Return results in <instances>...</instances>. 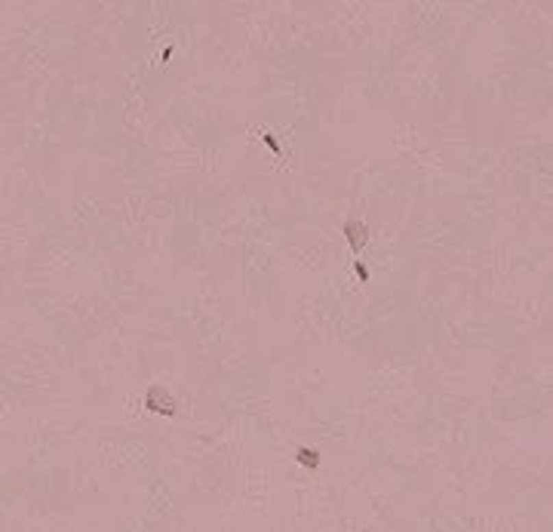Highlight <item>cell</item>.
Wrapping results in <instances>:
<instances>
[{
  "instance_id": "cell-1",
  "label": "cell",
  "mask_w": 553,
  "mask_h": 532,
  "mask_svg": "<svg viewBox=\"0 0 553 532\" xmlns=\"http://www.w3.org/2000/svg\"><path fill=\"white\" fill-rule=\"evenodd\" d=\"M145 409H151V413H157V415H173L175 400L167 388L154 385V388H148V394H145Z\"/></svg>"
},
{
  "instance_id": "cell-2",
  "label": "cell",
  "mask_w": 553,
  "mask_h": 532,
  "mask_svg": "<svg viewBox=\"0 0 553 532\" xmlns=\"http://www.w3.org/2000/svg\"><path fill=\"white\" fill-rule=\"evenodd\" d=\"M345 234H347V243H351L354 252H360L369 243V228L363 225V221H357V219L345 221Z\"/></svg>"
},
{
  "instance_id": "cell-3",
  "label": "cell",
  "mask_w": 553,
  "mask_h": 532,
  "mask_svg": "<svg viewBox=\"0 0 553 532\" xmlns=\"http://www.w3.org/2000/svg\"><path fill=\"white\" fill-rule=\"evenodd\" d=\"M295 461H298V465H304V468H317V465H320V452H317V449H310V446H298L295 449Z\"/></svg>"
},
{
  "instance_id": "cell-4",
  "label": "cell",
  "mask_w": 553,
  "mask_h": 532,
  "mask_svg": "<svg viewBox=\"0 0 553 532\" xmlns=\"http://www.w3.org/2000/svg\"><path fill=\"white\" fill-rule=\"evenodd\" d=\"M354 271H357V277H360V280H363V283L369 280V271H366V265H363V262H357V265H354Z\"/></svg>"
}]
</instances>
